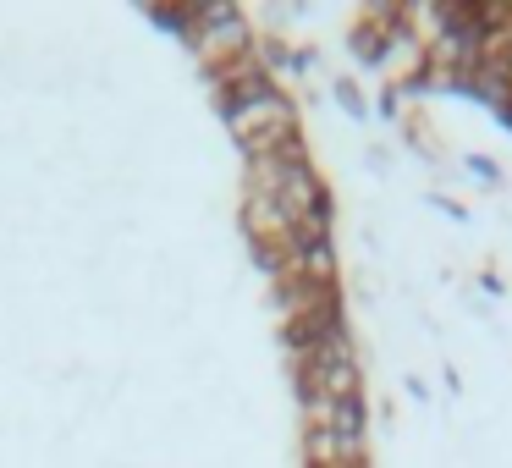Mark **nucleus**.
I'll list each match as a JSON object with an SVG mask.
<instances>
[{
  "label": "nucleus",
  "mask_w": 512,
  "mask_h": 468,
  "mask_svg": "<svg viewBox=\"0 0 512 468\" xmlns=\"http://www.w3.org/2000/svg\"><path fill=\"white\" fill-rule=\"evenodd\" d=\"M221 83H226V122H232L237 144L248 149V160L298 149V116H292V105L254 72V61L248 56L226 61Z\"/></svg>",
  "instance_id": "1"
},
{
  "label": "nucleus",
  "mask_w": 512,
  "mask_h": 468,
  "mask_svg": "<svg viewBox=\"0 0 512 468\" xmlns=\"http://www.w3.org/2000/svg\"><path fill=\"white\" fill-rule=\"evenodd\" d=\"M298 380H303V402H358V364L353 347H347V331L303 347Z\"/></svg>",
  "instance_id": "2"
},
{
  "label": "nucleus",
  "mask_w": 512,
  "mask_h": 468,
  "mask_svg": "<svg viewBox=\"0 0 512 468\" xmlns=\"http://www.w3.org/2000/svg\"><path fill=\"white\" fill-rule=\"evenodd\" d=\"M336 468H364V463H336Z\"/></svg>",
  "instance_id": "3"
}]
</instances>
